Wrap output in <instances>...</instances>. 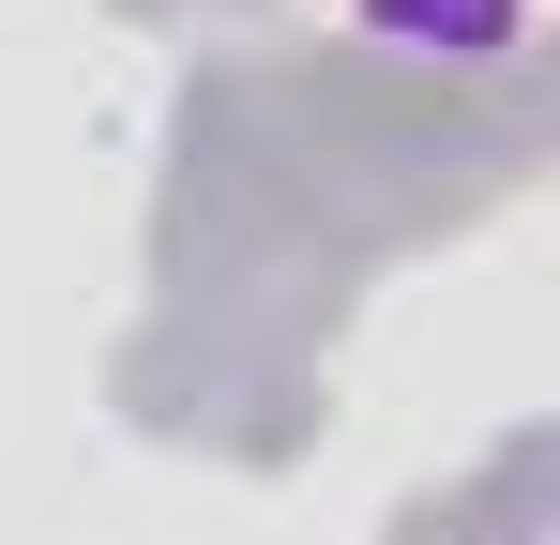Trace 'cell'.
Here are the masks:
<instances>
[{"instance_id": "6da1fadb", "label": "cell", "mask_w": 560, "mask_h": 545, "mask_svg": "<svg viewBox=\"0 0 560 545\" xmlns=\"http://www.w3.org/2000/svg\"><path fill=\"white\" fill-rule=\"evenodd\" d=\"M364 31H440V61H500L515 0H364Z\"/></svg>"}]
</instances>
